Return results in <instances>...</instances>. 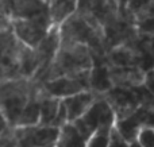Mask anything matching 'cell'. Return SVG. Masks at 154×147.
Wrapping results in <instances>:
<instances>
[{
  "label": "cell",
  "instance_id": "cell-1",
  "mask_svg": "<svg viewBox=\"0 0 154 147\" xmlns=\"http://www.w3.org/2000/svg\"><path fill=\"white\" fill-rule=\"evenodd\" d=\"M93 66H95V57L89 46L82 43L61 45L51 65L38 82H45L62 76L81 74L84 72L92 70Z\"/></svg>",
  "mask_w": 154,
  "mask_h": 147
},
{
  "label": "cell",
  "instance_id": "cell-2",
  "mask_svg": "<svg viewBox=\"0 0 154 147\" xmlns=\"http://www.w3.org/2000/svg\"><path fill=\"white\" fill-rule=\"evenodd\" d=\"M37 82L30 78H18V80L2 81L0 88V111L3 122L10 127L15 128L27 105Z\"/></svg>",
  "mask_w": 154,
  "mask_h": 147
},
{
  "label": "cell",
  "instance_id": "cell-3",
  "mask_svg": "<svg viewBox=\"0 0 154 147\" xmlns=\"http://www.w3.org/2000/svg\"><path fill=\"white\" fill-rule=\"evenodd\" d=\"M73 123L79 128V131L88 139L99 128L114 127L116 123V115L106 97L99 96L89 110Z\"/></svg>",
  "mask_w": 154,
  "mask_h": 147
},
{
  "label": "cell",
  "instance_id": "cell-4",
  "mask_svg": "<svg viewBox=\"0 0 154 147\" xmlns=\"http://www.w3.org/2000/svg\"><path fill=\"white\" fill-rule=\"evenodd\" d=\"M39 84V96L66 99L82 91H91V70L77 76H62Z\"/></svg>",
  "mask_w": 154,
  "mask_h": 147
},
{
  "label": "cell",
  "instance_id": "cell-5",
  "mask_svg": "<svg viewBox=\"0 0 154 147\" xmlns=\"http://www.w3.org/2000/svg\"><path fill=\"white\" fill-rule=\"evenodd\" d=\"M54 24L51 23L50 14L46 12L43 15L29 19H14L11 20V28L22 43L35 49L43 38L48 35Z\"/></svg>",
  "mask_w": 154,
  "mask_h": 147
},
{
  "label": "cell",
  "instance_id": "cell-6",
  "mask_svg": "<svg viewBox=\"0 0 154 147\" xmlns=\"http://www.w3.org/2000/svg\"><path fill=\"white\" fill-rule=\"evenodd\" d=\"M16 147H51L56 145L60 135V127L53 126H27L12 128Z\"/></svg>",
  "mask_w": 154,
  "mask_h": 147
},
{
  "label": "cell",
  "instance_id": "cell-7",
  "mask_svg": "<svg viewBox=\"0 0 154 147\" xmlns=\"http://www.w3.org/2000/svg\"><path fill=\"white\" fill-rule=\"evenodd\" d=\"M104 97L111 104V107L114 108L115 115H116V122L128 118L141 107L139 97L134 88L127 89L114 86L111 91L104 94Z\"/></svg>",
  "mask_w": 154,
  "mask_h": 147
},
{
  "label": "cell",
  "instance_id": "cell-8",
  "mask_svg": "<svg viewBox=\"0 0 154 147\" xmlns=\"http://www.w3.org/2000/svg\"><path fill=\"white\" fill-rule=\"evenodd\" d=\"M49 12L45 0H2V16L10 20L29 19Z\"/></svg>",
  "mask_w": 154,
  "mask_h": 147
},
{
  "label": "cell",
  "instance_id": "cell-9",
  "mask_svg": "<svg viewBox=\"0 0 154 147\" xmlns=\"http://www.w3.org/2000/svg\"><path fill=\"white\" fill-rule=\"evenodd\" d=\"M61 46V35H60V27L58 26H53L50 28V31L48 32L43 40L39 45L35 47L37 51L38 59H39V70H38L37 76L32 80L34 81H39L43 77V74L46 73V70L49 69V66L51 65L54 57H56L57 51L60 50Z\"/></svg>",
  "mask_w": 154,
  "mask_h": 147
},
{
  "label": "cell",
  "instance_id": "cell-10",
  "mask_svg": "<svg viewBox=\"0 0 154 147\" xmlns=\"http://www.w3.org/2000/svg\"><path fill=\"white\" fill-rule=\"evenodd\" d=\"M104 61L109 66L127 68V66H139V53L133 43H123L107 51ZM141 68V66H139Z\"/></svg>",
  "mask_w": 154,
  "mask_h": 147
},
{
  "label": "cell",
  "instance_id": "cell-11",
  "mask_svg": "<svg viewBox=\"0 0 154 147\" xmlns=\"http://www.w3.org/2000/svg\"><path fill=\"white\" fill-rule=\"evenodd\" d=\"M109 74H111V80L114 82V86L133 89L137 88V86L143 85L146 72L139 66H127V68L109 66Z\"/></svg>",
  "mask_w": 154,
  "mask_h": 147
},
{
  "label": "cell",
  "instance_id": "cell-12",
  "mask_svg": "<svg viewBox=\"0 0 154 147\" xmlns=\"http://www.w3.org/2000/svg\"><path fill=\"white\" fill-rule=\"evenodd\" d=\"M97 97L99 94H96L92 91H82L73 94V96L66 97V99H62L68 112V120L75 122L79 118H81L91 108V105L95 103Z\"/></svg>",
  "mask_w": 154,
  "mask_h": 147
},
{
  "label": "cell",
  "instance_id": "cell-13",
  "mask_svg": "<svg viewBox=\"0 0 154 147\" xmlns=\"http://www.w3.org/2000/svg\"><path fill=\"white\" fill-rule=\"evenodd\" d=\"M114 88V82L109 74V65L104 59L96 61L91 70V91L99 96H104Z\"/></svg>",
  "mask_w": 154,
  "mask_h": 147
},
{
  "label": "cell",
  "instance_id": "cell-14",
  "mask_svg": "<svg viewBox=\"0 0 154 147\" xmlns=\"http://www.w3.org/2000/svg\"><path fill=\"white\" fill-rule=\"evenodd\" d=\"M143 119H145V108L139 107L133 115H130L128 118L123 119V120H118L115 123V127L118 128V131L123 135L127 142H134L138 140V135L141 132V130L143 128Z\"/></svg>",
  "mask_w": 154,
  "mask_h": 147
},
{
  "label": "cell",
  "instance_id": "cell-15",
  "mask_svg": "<svg viewBox=\"0 0 154 147\" xmlns=\"http://www.w3.org/2000/svg\"><path fill=\"white\" fill-rule=\"evenodd\" d=\"M79 10V0H53L49 4L51 23L54 26H61L69 16Z\"/></svg>",
  "mask_w": 154,
  "mask_h": 147
},
{
  "label": "cell",
  "instance_id": "cell-16",
  "mask_svg": "<svg viewBox=\"0 0 154 147\" xmlns=\"http://www.w3.org/2000/svg\"><path fill=\"white\" fill-rule=\"evenodd\" d=\"M87 138L79 131L73 122H68L60 127L56 147H87Z\"/></svg>",
  "mask_w": 154,
  "mask_h": 147
},
{
  "label": "cell",
  "instance_id": "cell-17",
  "mask_svg": "<svg viewBox=\"0 0 154 147\" xmlns=\"http://www.w3.org/2000/svg\"><path fill=\"white\" fill-rule=\"evenodd\" d=\"M61 103H62V99H57V97H51V96L41 97L39 124L56 127L57 119H58V115H60V110H61Z\"/></svg>",
  "mask_w": 154,
  "mask_h": 147
},
{
  "label": "cell",
  "instance_id": "cell-18",
  "mask_svg": "<svg viewBox=\"0 0 154 147\" xmlns=\"http://www.w3.org/2000/svg\"><path fill=\"white\" fill-rule=\"evenodd\" d=\"M39 70V59H38L35 49L26 46L23 43L20 51V74L22 78H32Z\"/></svg>",
  "mask_w": 154,
  "mask_h": 147
},
{
  "label": "cell",
  "instance_id": "cell-19",
  "mask_svg": "<svg viewBox=\"0 0 154 147\" xmlns=\"http://www.w3.org/2000/svg\"><path fill=\"white\" fill-rule=\"evenodd\" d=\"M112 127H103L95 131L87 140V147H109Z\"/></svg>",
  "mask_w": 154,
  "mask_h": 147
},
{
  "label": "cell",
  "instance_id": "cell-20",
  "mask_svg": "<svg viewBox=\"0 0 154 147\" xmlns=\"http://www.w3.org/2000/svg\"><path fill=\"white\" fill-rule=\"evenodd\" d=\"M120 3L126 7V10L130 11L135 16V22H137V19L146 11L150 0H120Z\"/></svg>",
  "mask_w": 154,
  "mask_h": 147
},
{
  "label": "cell",
  "instance_id": "cell-21",
  "mask_svg": "<svg viewBox=\"0 0 154 147\" xmlns=\"http://www.w3.org/2000/svg\"><path fill=\"white\" fill-rule=\"evenodd\" d=\"M135 27L139 35H154V15H146L137 19Z\"/></svg>",
  "mask_w": 154,
  "mask_h": 147
},
{
  "label": "cell",
  "instance_id": "cell-22",
  "mask_svg": "<svg viewBox=\"0 0 154 147\" xmlns=\"http://www.w3.org/2000/svg\"><path fill=\"white\" fill-rule=\"evenodd\" d=\"M138 142L143 147H154V128L143 127L138 135Z\"/></svg>",
  "mask_w": 154,
  "mask_h": 147
},
{
  "label": "cell",
  "instance_id": "cell-23",
  "mask_svg": "<svg viewBox=\"0 0 154 147\" xmlns=\"http://www.w3.org/2000/svg\"><path fill=\"white\" fill-rule=\"evenodd\" d=\"M109 147H130V142L123 138V135L118 131L116 127H112L111 139H109Z\"/></svg>",
  "mask_w": 154,
  "mask_h": 147
},
{
  "label": "cell",
  "instance_id": "cell-24",
  "mask_svg": "<svg viewBox=\"0 0 154 147\" xmlns=\"http://www.w3.org/2000/svg\"><path fill=\"white\" fill-rule=\"evenodd\" d=\"M143 85L149 89L150 92L154 94V69L146 72V76H145V82Z\"/></svg>",
  "mask_w": 154,
  "mask_h": 147
},
{
  "label": "cell",
  "instance_id": "cell-25",
  "mask_svg": "<svg viewBox=\"0 0 154 147\" xmlns=\"http://www.w3.org/2000/svg\"><path fill=\"white\" fill-rule=\"evenodd\" d=\"M146 15H154V0H150L149 5H147V8H146V11H145V12L142 14L139 18H142V16H146Z\"/></svg>",
  "mask_w": 154,
  "mask_h": 147
},
{
  "label": "cell",
  "instance_id": "cell-26",
  "mask_svg": "<svg viewBox=\"0 0 154 147\" xmlns=\"http://www.w3.org/2000/svg\"><path fill=\"white\" fill-rule=\"evenodd\" d=\"M130 147H143V146H142L141 143L138 142V140H134V142L130 143Z\"/></svg>",
  "mask_w": 154,
  "mask_h": 147
},
{
  "label": "cell",
  "instance_id": "cell-27",
  "mask_svg": "<svg viewBox=\"0 0 154 147\" xmlns=\"http://www.w3.org/2000/svg\"><path fill=\"white\" fill-rule=\"evenodd\" d=\"M45 2H46V3H48V4H50V3H51V2H53V0H45Z\"/></svg>",
  "mask_w": 154,
  "mask_h": 147
}]
</instances>
